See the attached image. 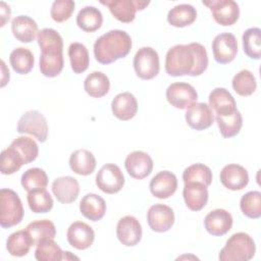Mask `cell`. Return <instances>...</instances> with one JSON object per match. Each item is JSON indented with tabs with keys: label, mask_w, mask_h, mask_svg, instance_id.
<instances>
[{
	"label": "cell",
	"mask_w": 261,
	"mask_h": 261,
	"mask_svg": "<svg viewBox=\"0 0 261 261\" xmlns=\"http://www.w3.org/2000/svg\"><path fill=\"white\" fill-rule=\"evenodd\" d=\"M208 67L206 48L200 43L178 44L171 47L165 57V71L171 76L201 75Z\"/></svg>",
	"instance_id": "1"
},
{
	"label": "cell",
	"mask_w": 261,
	"mask_h": 261,
	"mask_svg": "<svg viewBox=\"0 0 261 261\" xmlns=\"http://www.w3.org/2000/svg\"><path fill=\"white\" fill-rule=\"evenodd\" d=\"M37 41L41 49L40 71L47 77L57 76L63 69V40L53 29H43L38 33Z\"/></svg>",
	"instance_id": "2"
},
{
	"label": "cell",
	"mask_w": 261,
	"mask_h": 261,
	"mask_svg": "<svg viewBox=\"0 0 261 261\" xmlns=\"http://www.w3.org/2000/svg\"><path fill=\"white\" fill-rule=\"evenodd\" d=\"M130 36L122 30H111L100 36L94 44L95 59L101 64H110L125 57L132 49Z\"/></svg>",
	"instance_id": "3"
},
{
	"label": "cell",
	"mask_w": 261,
	"mask_h": 261,
	"mask_svg": "<svg viewBox=\"0 0 261 261\" xmlns=\"http://www.w3.org/2000/svg\"><path fill=\"white\" fill-rule=\"evenodd\" d=\"M256 252L253 238L246 232L233 233L220 250L218 259L220 261H248Z\"/></svg>",
	"instance_id": "4"
},
{
	"label": "cell",
	"mask_w": 261,
	"mask_h": 261,
	"mask_svg": "<svg viewBox=\"0 0 261 261\" xmlns=\"http://www.w3.org/2000/svg\"><path fill=\"white\" fill-rule=\"evenodd\" d=\"M24 210L18 195L10 189L0 191V225L10 228L21 222Z\"/></svg>",
	"instance_id": "5"
},
{
	"label": "cell",
	"mask_w": 261,
	"mask_h": 261,
	"mask_svg": "<svg viewBox=\"0 0 261 261\" xmlns=\"http://www.w3.org/2000/svg\"><path fill=\"white\" fill-rule=\"evenodd\" d=\"M134 69L142 80L154 79L160 70L159 55L152 47L140 48L134 57Z\"/></svg>",
	"instance_id": "6"
},
{
	"label": "cell",
	"mask_w": 261,
	"mask_h": 261,
	"mask_svg": "<svg viewBox=\"0 0 261 261\" xmlns=\"http://www.w3.org/2000/svg\"><path fill=\"white\" fill-rule=\"evenodd\" d=\"M19 134H29L39 142L44 143L48 138V123L46 117L38 110H30L22 114L16 127Z\"/></svg>",
	"instance_id": "7"
},
{
	"label": "cell",
	"mask_w": 261,
	"mask_h": 261,
	"mask_svg": "<svg viewBox=\"0 0 261 261\" xmlns=\"http://www.w3.org/2000/svg\"><path fill=\"white\" fill-rule=\"evenodd\" d=\"M124 175L116 164L107 163L103 165L96 175L97 187L106 194L118 193L124 186Z\"/></svg>",
	"instance_id": "8"
},
{
	"label": "cell",
	"mask_w": 261,
	"mask_h": 261,
	"mask_svg": "<svg viewBox=\"0 0 261 261\" xmlns=\"http://www.w3.org/2000/svg\"><path fill=\"white\" fill-rule=\"evenodd\" d=\"M202 3L210 8L214 20L220 25H232L240 17L239 5L232 0H211Z\"/></svg>",
	"instance_id": "9"
},
{
	"label": "cell",
	"mask_w": 261,
	"mask_h": 261,
	"mask_svg": "<svg viewBox=\"0 0 261 261\" xmlns=\"http://www.w3.org/2000/svg\"><path fill=\"white\" fill-rule=\"evenodd\" d=\"M166 99L171 106L177 109H188L197 102L198 93L188 83H173L166 89Z\"/></svg>",
	"instance_id": "10"
},
{
	"label": "cell",
	"mask_w": 261,
	"mask_h": 261,
	"mask_svg": "<svg viewBox=\"0 0 261 261\" xmlns=\"http://www.w3.org/2000/svg\"><path fill=\"white\" fill-rule=\"evenodd\" d=\"M213 57L220 64L230 63L238 54V41L231 33H221L212 42Z\"/></svg>",
	"instance_id": "11"
},
{
	"label": "cell",
	"mask_w": 261,
	"mask_h": 261,
	"mask_svg": "<svg viewBox=\"0 0 261 261\" xmlns=\"http://www.w3.org/2000/svg\"><path fill=\"white\" fill-rule=\"evenodd\" d=\"M142 225L135 216H123L117 222V239L126 247H134L138 245L142 239Z\"/></svg>",
	"instance_id": "12"
},
{
	"label": "cell",
	"mask_w": 261,
	"mask_h": 261,
	"mask_svg": "<svg viewBox=\"0 0 261 261\" xmlns=\"http://www.w3.org/2000/svg\"><path fill=\"white\" fill-rule=\"evenodd\" d=\"M147 221L153 231L165 232L174 223V212L167 205L155 204L147 212Z\"/></svg>",
	"instance_id": "13"
},
{
	"label": "cell",
	"mask_w": 261,
	"mask_h": 261,
	"mask_svg": "<svg viewBox=\"0 0 261 261\" xmlns=\"http://www.w3.org/2000/svg\"><path fill=\"white\" fill-rule=\"evenodd\" d=\"M124 166L132 177L143 179L152 172L153 160L151 156L144 151H134L126 156Z\"/></svg>",
	"instance_id": "14"
},
{
	"label": "cell",
	"mask_w": 261,
	"mask_h": 261,
	"mask_svg": "<svg viewBox=\"0 0 261 261\" xmlns=\"http://www.w3.org/2000/svg\"><path fill=\"white\" fill-rule=\"evenodd\" d=\"M186 121L193 129H206L210 127L214 121L213 111L208 104L203 102H195L187 109Z\"/></svg>",
	"instance_id": "15"
},
{
	"label": "cell",
	"mask_w": 261,
	"mask_h": 261,
	"mask_svg": "<svg viewBox=\"0 0 261 261\" xmlns=\"http://www.w3.org/2000/svg\"><path fill=\"white\" fill-rule=\"evenodd\" d=\"M66 239L71 247L77 250H86L93 245L95 232L86 222L74 221L67 229Z\"/></svg>",
	"instance_id": "16"
},
{
	"label": "cell",
	"mask_w": 261,
	"mask_h": 261,
	"mask_svg": "<svg viewBox=\"0 0 261 261\" xmlns=\"http://www.w3.org/2000/svg\"><path fill=\"white\" fill-rule=\"evenodd\" d=\"M232 216L224 209H214L204 218L205 229L212 236L221 237L227 233L232 226Z\"/></svg>",
	"instance_id": "17"
},
{
	"label": "cell",
	"mask_w": 261,
	"mask_h": 261,
	"mask_svg": "<svg viewBox=\"0 0 261 261\" xmlns=\"http://www.w3.org/2000/svg\"><path fill=\"white\" fill-rule=\"evenodd\" d=\"M151 194L158 199L171 197L177 189V178L174 173L163 170L155 174L149 184Z\"/></svg>",
	"instance_id": "18"
},
{
	"label": "cell",
	"mask_w": 261,
	"mask_h": 261,
	"mask_svg": "<svg viewBox=\"0 0 261 261\" xmlns=\"http://www.w3.org/2000/svg\"><path fill=\"white\" fill-rule=\"evenodd\" d=\"M52 193L58 202L69 204L76 200L80 194V184L72 176H60L52 182Z\"/></svg>",
	"instance_id": "19"
},
{
	"label": "cell",
	"mask_w": 261,
	"mask_h": 261,
	"mask_svg": "<svg viewBox=\"0 0 261 261\" xmlns=\"http://www.w3.org/2000/svg\"><path fill=\"white\" fill-rule=\"evenodd\" d=\"M221 184L230 191H241L249 182V174L245 167L239 164H227L220 171Z\"/></svg>",
	"instance_id": "20"
},
{
	"label": "cell",
	"mask_w": 261,
	"mask_h": 261,
	"mask_svg": "<svg viewBox=\"0 0 261 261\" xmlns=\"http://www.w3.org/2000/svg\"><path fill=\"white\" fill-rule=\"evenodd\" d=\"M182 196L186 206L192 211L202 210L208 202V189L199 181L185 182Z\"/></svg>",
	"instance_id": "21"
},
{
	"label": "cell",
	"mask_w": 261,
	"mask_h": 261,
	"mask_svg": "<svg viewBox=\"0 0 261 261\" xmlns=\"http://www.w3.org/2000/svg\"><path fill=\"white\" fill-rule=\"evenodd\" d=\"M209 107L215 112V116H223L234 112L237 103L232 95L224 88H215L209 94Z\"/></svg>",
	"instance_id": "22"
},
{
	"label": "cell",
	"mask_w": 261,
	"mask_h": 261,
	"mask_svg": "<svg viewBox=\"0 0 261 261\" xmlns=\"http://www.w3.org/2000/svg\"><path fill=\"white\" fill-rule=\"evenodd\" d=\"M113 115L119 120L126 121L135 117L138 112V102L136 97L129 92L116 95L111 102Z\"/></svg>",
	"instance_id": "23"
},
{
	"label": "cell",
	"mask_w": 261,
	"mask_h": 261,
	"mask_svg": "<svg viewBox=\"0 0 261 261\" xmlns=\"http://www.w3.org/2000/svg\"><path fill=\"white\" fill-rule=\"evenodd\" d=\"M11 31L14 38L21 43H31L38 36L37 22L28 15H18L11 21Z\"/></svg>",
	"instance_id": "24"
},
{
	"label": "cell",
	"mask_w": 261,
	"mask_h": 261,
	"mask_svg": "<svg viewBox=\"0 0 261 261\" xmlns=\"http://www.w3.org/2000/svg\"><path fill=\"white\" fill-rule=\"evenodd\" d=\"M80 211L92 221L101 220L106 212L105 200L96 194H87L80 202Z\"/></svg>",
	"instance_id": "25"
},
{
	"label": "cell",
	"mask_w": 261,
	"mask_h": 261,
	"mask_svg": "<svg viewBox=\"0 0 261 261\" xmlns=\"http://www.w3.org/2000/svg\"><path fill=\"white\" fill-rule=\"evenodd\" d=\"M97 162L94 154L86 149L75 150L69 157L70 169L80 175H89L95 171Z\"/></svg>",
	"instance_id": "26"
},
{
	"label": "cell",
	"mask_w": 261,
	"mask_h": 261,
	"mask_svg": "<svg viewBox=\"0 0 261 261\" xmlns=\"http://www.w3.org/2000/svg\"><path fill=\"white\" fill-rule=\"evenodd\" d=\"M100 3L106 5L111 14L120 22L129 23L136 17L138 10L136 0H106L100 1Z\"/></svg>",
	"instance_id": "27"
},
{
	"label": "cell",
	"mask_w": 261,
	"mask_h": 261,
	"mask_svg": "<svg viewBox=\"0 0 261 261\" xmlns=\"http://www.w3.org/2000/svg\"><path fill=\"white\" fill-rule=\"evenodd\" d=\"M32 246H34V242L27 229L14 231L6 240V249L8 253L15 257L25 256L30 252Z\"/></svg>",
	"instance_id": "28"
},
{
	"label": "cell",
	"mask_w": 261,
	"mask_h": 261,
	"mask_svg": "<svg viewBox=\"0 0 261 261\" xmlns=\"http://www.w3.org/2000/svg\"><path fill=\"white\" fill-rule=\"evenodd\" d=\"M197 18V10L191 4H178L168 11L167 21L175 28L191 25Z\"/></svg>",
	"instance_id": "29"
},
{
	"label": "cell",
	"mask_w": 261,
	"mask_h": 261,
	"mask_svg": "<svg viewBox=\"0 0 261 261\" xmlns=\"http://www.w3.org/2000/svg\"><path fill=\"white\" fill-rule=\"evenodd\" d=\"M103 23V15L95 6H85L76 15L77 27L87 33L98 31Z\"/></svg>",
	"instance_id": "30"
},
{
	"label": "cell",
	"mask_w": 261,
	"mask_h": 261,
	"mask_svg": "<svg viewBox=\"0 0 261 261\" xmlns=\"http://www.w3.org/2000/svg\"><path fill=\"white\" fill-rule=\"evenodd\" d=\"M86 93L93 98L104 97L110 89L108 76L101 71H93L87 75L84 82Z\"/></svg>",
	"instance_id": "31"
},
{
	"label": "cell",
	"mask_w": 261,
	"mask_h": 261,
	"mask_svg": "<svg viewBox=\"0 0 261 261\" xmlns=\"http://www.w3.org/2000/svg\"><path fill=\"white\" fill-rule=\"evenodd\" d=\"M9 62L16 73L27 74L33 69L35 58L32 51L28 48L17 47L11 51L9 55Z\"/></svg>",
	"instance_id": "32"
},
{
	"label": "cell",
	"mask_w": 261,
	"mask_h": 261,
	"mask_svg": "<svg viewBox=\"0 0 261 261\" xmlns=\"http://www.w3.org/2000/svg\"><path fill=\"white\" fill-rule=\"evenodd\" d=\"M25 229L31 234L34 242V246H37L39 243L46 240H54L56 236L55 225L49 219L35 220L29 223Z\"/></svg>",
	"instance_id": "33"
},
{
	"label": "cell",
	"mask_w": 261,
	"mask_h": 261,
	"mask_svg": "<svg viewBox=\"0 0 261 261\" xmlns=\"http://www.w3.org/2000/svg\"><path fill=\"white\" fill-rule=\"evenodd\" d=\"M70 66L74 73H83L89 67L90 57L87 47L79 42L71 43L68 47Z\"/></svg>",
	"instance_id": "34"
},
{
	"label": "cell",
	"mask_w": 261,
	"mask_h": 261,
	"mask_svg": "<svg viewBox=\"0 0 261 261\" xmlns=\"http://www.w3.org/2000/svg\"><path fill=\"white\" fill-rule=\"evenodd\" d=\"M215 118L220 135L223 138H232L237 136L243 126V117L239 110L227 115L215 116Z\"/></svg>",
	"instance_id": "35"
},
{
	"label": "cell",
	"mask_w": 261,
	"mask_h": 261,
	"mask_svg": "<svg viewBox=\"0 0 261 261\" xmlns=\"http://www.w3.org/2000/svg\"><path fill=\"white\" fill-rule=\"evenodd\" d=\"M30 209L34 213H47L53 208V199L46 189L28 192L27 196Z\"/></svg>",
	"instance_id": "36"
},
{
	"label": "cell",
	"mask_w": 261,
	"mask_h": 261,
	"mask_svg": "<svg viewBox=\"0 0 261 261\" xmlns=\"http://www.w3.org/2000/svg\"><path fill=\"white\" fill-rule=\"evenodd\" d=\"M243 50L245 54L252 59L261 57V30L259 28H250L246 30L242 37Z\"/></svg>",
	"instance_id": "37"
},
{
	"label": "cell",
	"mask_w": 261,
	"mask_h": 261,
	"mask_svg": "<svg viewBox=\"0 0 261 261\" xmlns=\"http://www.w3.org/2000/svg\"><path fill=\"white\" fill-rule=\"evenodd\" d=\"M23 159L24 164L35 161L39 155V147L36 141L30 137L20 136L12 141L10 144Z\"/></svg>",
	"instance_id": "38"
},
{
	"label": "cell",
	"mask_w": 261,
	"mask_h": 261,
	"mask_svg": "<svg viewBox=\"0 0 261 261\" xmlns=\"http://www.w3.org/2000/svg\"><path fill=\"white\" fill-rule=\"evenodd\" d=\"M231 85L234 92L243 97L251 96L257 88L256 79L248 69H243L234 74Z\"/></svg>",
	"instance_id": "39"
},
{
	"label": "cell",
	"mask_w": 261,
	"mask_h": 261,
	"mask_svg": "<svg viewBox=\"0 0 261 261\" xmlns=\"http://www.w3.org/2000/svg\"><path fill=\"white\" fill-rule=\"evenodd\" d=\"M20 182L27 192L46 189L48 186V175L42 168L33 167L23 172Z\"/></svg>",
	"instance_id": "40"
},
{
	"label": "cell",
	"mask_w": 261,
	"mask_h": 261,
	"mask_svg": "<svg viewBox=\"0 0 261 261\" xmlns=\"http://www.w3.org/2000/svg\"><path fill=\"white\" fill-rule=\"evenodd\" d=\"M213 175L211 169L202 163H195L187 167L182 172V180L184 182L191 181H199L209 187L212 182Z\"/></svg>",
	"instance_id": "41"
},
{
	"label": "cell",
	"mask_w": 261,
	"mask_h": 261,
	"mask_svg": "<svg viewBox=\"0 0 261 261\" xmlns=\"http://www.w3.org/2000/svg\"><path fill=\"white\" fill-rule=\"evenodd\" d=\"M24 164L23 159L18 154V152L9 146L4 149L0 155V170L2 174L9 175L20 169Z\"/></svg>",
	"instance_id": "42"
},
{
	"label": "cell",
	"mask_w": 261,
	"mask_h": 261,
	"mask_svg": "<svg viewBox=\"0 0 261 261\" xmlns=\"http://www.w3.org/2000/svg\"><path fill=\"white\" fill-rule=\"evenodd\" d=\"M35 258L39 261H59L64 259V252L54 240H46L37 245Z\"/></svg>",
	"instance_id": "43"
},
{
	"label": "cell",
	"mask_w": 261,
	"mask_h": 261,
	"mask_svg": "<svg viewBox=\"0 0 261 261\" xmlns=\"http://www.w3.org/2000/svg\"><path fill=\"white\" fill-rule=\"evenodd\" d=\"M240 207L245 216L252 219L259 218L261 216V193L259 191L246 193L241 198Z\"/></svg>",
	"instance_id": "44"
},
{
	"label": "cell",
	"mask_w": 261,
	"mask_h": 261,
	"mask_svg": "<svg viewBox=\"0 0 261 261\" xmlns=\"http://www.w3.org/2000/svg\"><path fill=\"white\" fill-rule=\"evenodd\" d=\"M74 6L75 4L72 0H56L51 6L50 15L54 21L63 22L71 16Z\"/></svg>",
	"instance_id": "45"
},
{
	"label": "cell",
	"mask_w": 261,
	"mask_h": 261,
	"mask_svg": "<svg viewBox=\"0 0 261 261\" xmlns=\"http://www.w3.org/2000/svg\"><path fill=\"white\" fill-rule=\"evenodd\" d=\"M10 7L5 3V2H0V16H1V23L0 27H4L5 23L9 20L10 18Z\"/></svg>",
	"instance_id": "46"
},
{
	"label": "cell",
	"mask_w": 261,
	"mask_h": 261,
	"mask_svg": "<svg viewBox=\"0 0 261 261\" xmlns=\"http://www.w3.org/2000/svg\"><path fill=\"white\" fill-rule=\"evenodd\" d=\"M149 1H142V0H136V6L138 10H143L145 9L146 6L149 5Z\"/></svg>",
	"instance_id": "47"
},
{
	"label": "cell",
	"mask_w": 261,
	"mask_h": 261,
	"mask_svg": "<svg viewBox=\"0 0 261 261\" xmlns=\"http://www.w3.org/2000/svg\"><path fill=\"white\" fill-rule=\"evenodd\" d=\"M69 259H79V258L75 257L74 255H71V253L68 252V251L64 252V259L63 260H69Z\"/></svg>",
	"instance_id": "48"
}]
</instances>
